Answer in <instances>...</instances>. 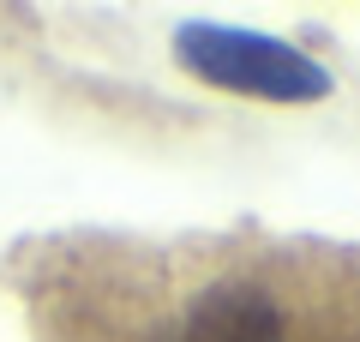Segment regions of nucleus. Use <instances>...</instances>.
<instances>
[{
    "label": "nucleus",
    "instance_id": "2",
    "mask_svg": "<svg viewBox=\"0 0 360 342\" xmlns=\"http://www.w3.org/2000/svg\"><path fill=\"white\" fill-rule=\"evenodd\" d=\"M156 342H288L283 306L252 282H217L168 318Z\"/></svg>",
    "mask_w": 360,
    "mask_h": 342
},
{
    "label": "nucleus",
    "instance_id": "1",
    "mask_svg": "<svg viewBox=\"0 0 360 342\" xmlns=\"http://www.w3.org/2000/svg\"><path fill=\"white\" fill-rule=\"evenodd\" d=\"M174 61L180 72L205 78L217 90H234V96H258V102H324L336 90L324 61H312L307 49H295L283 37L240 30V25H180Z\"/></svg>",
    "mask_w": 360,
    "mask_h": 342
}]
</instances>
